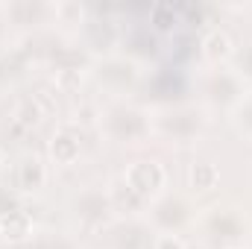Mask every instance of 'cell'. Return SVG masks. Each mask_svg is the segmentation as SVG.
Masks as SVG:
<instances>
[{
  "mask_svg": "<svg viewBox=\"0 0 252 249\" xmlns=\"http://www.w3.org/2000/svg\"><path fill=\"white\" fill-rule=\"evenodd\" d=\"M53 156H56L62 164H70V161L79 156V144H76L70 135H59V138L53 141Z\"/></svg>",
  "mask_w": 252,
  "mask_h": 249,
  "instance_id": "5",
  "label": "cell"
},
{
  "mask_svg": "<svg viewBox=\"0 0 252 249\" xmlns=\"http://www.w3.org/2000/svg\"><path fill=\"white\" fill-rule=\"evenodd\" d=\"M30 232V220L24 214H6L0 217V235L6 238H24Z\"/></svg>",
  "mask_w": 252,
  "mask_h": 249,
  "instance_id": "4",
  "label": "cell"
},
{
  "mask_svg": "<svg viewBox=\"0 0 252 249\" xmlns=\"http://www.w3.org/2000/svg\"><path fill=\"white\" fill-rule=\"evenodd\" d=\"M214 182H217V167H214V164L202 161V164H193V167H190V185L193 187L208 190V187H214Z\"/></svg>",
  "mask_w": 252,
  "mask_h": 249,
  "instance_id": "3",
  "label": "cell"
},
{
  "mask_svg": "<svg viewBox=\"0 0 252 249\" xmlns=\"http://www.w3.org/2000/svg\"><path fill=\"white\" fill-rule=\"evenodd\" d=\"M129 185L135 187L138 193H156L158 187L164 185V170L158 164H150V161H141V164H132L129 173H126Z\"/></svg>",
  "mask_w": 252,
  "mask_h": 249,
  "instance_id": "1",
  "label": "cell"
},
{
  "mask_svg": "<svg viewBox=\"0 0 252 249\" xmlns=\"http://www.w3.org/2000/svg\"><path fill=\"white\" fill-rule=\"evenodd\" d=\"M18 187H38L44 182V167H41V161L38 158H27V161H21L18 164Z\"/></svg>",
  "mask_w": 252,
  "mask_h": 249,
  "instance_id": "2",
  "label": "cell"
},
{
  "mask_svg": "<svg viewBox=\"0 0 252 249\" xmlns=\"http://www.w3.org/2000/svg\"><path fill=\"white\" fill-rule=\"evenodd\" d=\"M205 50H208V56H214V59H220V56H229V53H232V38H229L226 32L214 30V32L205 38Z\"/></svg>",
  "mask_w": 252,
  "mask_h": 249,
  "instance_id": "6",
  "label": "cell"
},
{
  "mask_svg": "<svg viewBox=\"0 0 252 249\" xmlns=\"http://www.w3.org/2000/svg\"><path fill=\"white\" fill-rule=\"evenodd\" d=\"M158 249H182V244L173 241V238H161V241H158Z\"/></svg>",
  "mask_w": 252,
  "mask_h": 249,
  "instance_id": "8",
  "label": "cell"
},
{
  "mask_svg": "<svg viewBox=\"0 0 252 249\" xmlns=\"http://www.w3.org/2000/svg\"><path fill=\"white\" fill-rule=\"evenodd\" d=\"M18 121H21V124H35V121H38V106H35L32 100L21 103V109H18Z\"/></svg>",
  "mask_w": 252,
  "mask_h": 249,
  "instance_id": "7",
  "label": "cell"
}]
</instances>
